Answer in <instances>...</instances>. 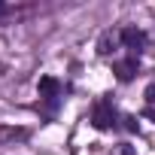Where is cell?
Wrapping results in <instances>:
<instances>
[{
    "mask_svg": "<svg viewBox=\"0 0 155 155\" xmlns=\"http://www.w3.org/2000/svg\"><path fill=\"white\" fill-rule=\"evenodd\" d=\"M91 122H94V128H101V131L113 128V125H116V110H113V104H110V101H97V104H94V113H91Z\"/></svg>",
    "mask_w": 155,
    "mask_h": 155,
    "instance_id": "1",
    "label": "cell"
},
{
    "mask_svg": "<svg viewBox=\"0 0 155 155\" xmlns=\"http://www.w3.org/2000/svg\"><path fill=\"white\" fill-rule=\"evenodd\" d=\"M119 40H122L119 34H113V31H107V34L101 37V43H97V52H101V55H110V52L116 49V43H119Z\"/></svg>",
    "mask_w": 155,
    "mask_h": 155,
    "instance_id": "5",
    "label": "cell"
},
{
    "mask_svg": "<svg viewBox=\"0 0 155 155\" xmlns=\"http://www.w3.org/2000/svg\"><path fill=\"white\" fill-rule=\"evenodd\" d=\"M119 37H122V43H125V46L134 52V58H137V55L146 49V34H143V31H137V28H125Z\"/></svg>",
    "mask_w": 155,
    "mask_h": 155,
    "instance_id": "2",
    "label": "cell"
},
{
    "mask_svg": "<svg viewBox=\"0 0 155 155\" xmlns=\"http://www.w3.org/2000/svg\"><path fill=\"white\" fill-rule=\"evenodd\" d=\"M61 82L55 79V76H43L40 79V97H46V101H58L61 97Z\"/></svg>",
    "mask_w": 155,
    "mask_h": 155,
    "instance_id": "3",
    "label": "cell"
},
{
    "mask_svg": "<svg viewBox=\"0 0 155 155\" xmlns=\"http://www.w3.org/2000/svg\"><path fill=\"white\" fill-rule=\"evenodd\" d=\"M122 155H134V149H131V146H125V149H122Z\"/></svg>",
    "mask_w": 155,
    "mask_h": 155,
    "instance_id": "8",
    "label": "cell"
},
{
    "mask_svg": "<svg viewBox=\"0 0 155 155\" xmlns=\"http://www.w3.org/2000/svg\"><path fill=\"white\" fill-rule=\"evenodd\" d=\"M113 73L119 76L122 82H131V79H134V73H137V58L131 55V58H125V61H116V67H113Z\"/></svg>",
    "mask_w": 155,
    "mask_h": 155,
    "instance_id": "4",
    "label": "cell"
},
{
    "mask_svg": "<svg viewBox=\"0 0 155 155\" xmlns=\"http://www.w3.org/2000/svg\"><path fill=\"white\" fill-rule=\"evenodd\" d=\"M125 128H128V131H137V119H134V116H125Z\"/></svg>",
    "mask_w": 155,
    "mask_h": 155,
    "instance_id": "6",
    "label": "cell"
},
{
    "mask_svg": "<svg viewBox=\"0 0 155 155\" xmlns=\"http://www.w3.org/2000/svg\"><path fill=\"white\" fill-rule=\"evenodd\" d=\"M0 9H3V3H0Z\"/></svg>",
    "mask_w": 155,
    "mask_h": 155,
    "instance_id": "9",
    "label": "cell"
},
{
    "mask_svg": "<svg viewBox=\"0 0 155 155\" xmlns=\"http://www.w3.org/2000/svg\"><path fill=\"white\" fill-rule=\"evenodd\" d=\"M146 104H155V85H146Z\"/></svg>",
    "mask_w": 155,
    "mask_h": 155,
    "instance_id": "7",
    "label": "cell"
}]
</instances>
